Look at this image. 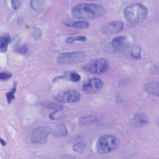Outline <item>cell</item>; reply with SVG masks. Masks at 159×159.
<instances>
[{"instance_id":"1","label":"cell","mask_w":159,"mask_h":159,"mask_svg":"<svg viewBox=\"0 0 159 159\" xmlns=\"http://www.w3.org/2000/svg\"><path fill=\"white\" fill-rule=\"evenodd\" d=\"M71 14L79 19H96L105 14V9L100 4L95 3H80L71 8Z\"/></svg>"},{"instance_id":"2","label":"cell","mask_w":159,"mask_h":159,"mask_svg":"<svg viewBox=\"0 0 159 159\" xmlns=\"http://www.w3.org/2000/svg\"><path fill=\"white\" fill-rule=\"evenodd\" d=\"M148 14L147 7L141 3H134L127 6L124 11L125 20L130 23H137L145 20Z\"/></svg>"},{"instance_id":"3","label":"cell","mask_w":159,"mask_h":159,"mask_svg":"<svg viewBox=\"0 0 159 159\" xmlns=\"http://www.w3.org/2000/svg\"><path fill=\"white\" fill-rule=\"evenodd\" d=\"M119 140L112 135H104L98 138L96 143V150L99 154L108 153L119 146Z\"/></svg>"},{"instance_id":"4","label":"cell","mask_w":159,"mask_h":159,"mask_svg":"<svg viewBox=\"0 0 159 159\" xmlns=\"http://www.w3.org/2000/svg\"><path fill=\"white\" fill-rule=\"evenodd\" d=\"M85 57L86 53L84 52H65L58 55L56 61L60 65H72L83 61Z\"/></svg>"},{"instance_id":"5","label":"cell","mask_w":159,"mask_h":159,"mask_svg":"<svg viewBox=\"0 0 159 159\" xmlns=\"http://www.w3.org/2000/svg\"><path fill=\"white\" fill-rule=\"evenodd\" d=\"M82 69L88 73L93 74H102L108 69V63L106 59L101 58L91 60L85 63Z\"/></svg>"},{"instance_id":"6","label":"cell","mask_w":159,"mask_h":159,"mask_svg":"<svg viewBox=\"0 0 159 159\" xmlns=\"http://www.w3.org/2000/svg\"><path fill=\"white\" fill-rule=\"evenodd\" d=\"M129 45V40L127 37L117 36L107 43L105 50L108 53H114L123 51Z\"/></svg>"},{"instance_id":"7","label":"cell","mask_w":159,"mask_h":159,"mask_svg":"<svg viewBox=\"0 0 159 159\" xmlns=\"http://www.w3.org/2000/svg\"><path fill=\"white\" fill-rule=\"evenodd\" d=\"M53 98L60 102L74 103L80 100L81 94L76 90L66 89L56 93L53 95Z\"/></svg>"},{"instance_id":"8","label":"cell","mask_w":159,"mask_h":159,"mask_svg":"<svg viewBox=\"0 0 159 159\" xmlns=\"http://www.w3.org/2000/svg\"><path fill=\"white\" fill-rule=\"evenodd\" d=\"M52 130V129L48 126L39 127L35 129L30 135L32 143L35 144H42L45 143Z\"/></svg>"},{"instance_id":"9","label":"cell","mask_w":159,"mask_h":159,"mask_svg":"<svg viewBox=\"0 0 159 159\" xmlns=\"http://www.w3.org/2000/svg\"><path fill=\"white\" fill-rule=\"evenodd\" d=\"M103 86V83L101 79L92 78L85 81L81 86L82 91L89 94L96 93L100 91Z\"/></svg>"},{"instance_id":"10","label":"cell","mask_w":159,"mask_h":159,"mask_svg":"<svg viewBox=\"0 0 159 159\" xmlns=\"http://www.w3.org/2000/svg\"><path fill=\"white\" fill-rule=\"evenodd\" d=\"M124 23L122 21L116 20L106 24L103 27V32L106 34L111 35L121 32L124 29Z\"/></svg>"},{"instance_id":"11","label":"cell","mask_w":159,"mask_h":159,"mask_svg":"<svg viewBox=\"0 0 159 159\" xmlns=\"http://www.w3.org/2000/svg\"><path fill=\"white\" fill-rule=\"evenodd\" d=\"M148 123V118L144 113L135 114L132 119V124L136 127H141Z\"/></svg>"},{"instance_id":"12","label":"cell","mask_w":159,"mask_h":159,"mask_svg":"<svg viewBox=\"0 0 159 159\" xmlns=\"http://www.w3.org/2000/svg\"><path fill=\"white\" fill-rule=\"evenodd\" d=\"M145 91L150 94L158 96V82H149L144 86Z\"/></svg>"},{"instance_id":"13","label":"cell","mask_w":159,"mask_h":159,"mask_svg":"<svg viewBox=\"0 0 159 159\" xmlns=\"http://www.w3.org/2000/svg\"><path fill=\"white\" fill-rule=\"evenodd\" d=\"M65 25L68 27H71L77 29H86L89 27L90 24L89 22L86 20H77L65 22Z\"/></svg>"},{"instance_id":"14","label":"cell","mask_w":159,"mask_h":159,"mask_svg":"<svg viewBox=\"0 0 159 159\" xmlns=\"http://www.w3.org/2000/svg\"><path fill=\"white\" fill-rule=\"evenodd\" d=\"M65 78L73 82H78L81 80V76L75 71L66 72L63 76L60 77V78Z\"/></svg>"},{"instance_id":"15","label":"cell","mask_w":159,"mask_h":159,"mask_svg":"<svg viewBox=\"0 0 159 159\" xmlns=\"http://www.w3.org/2000/svg\"><path fill=\"white\" fill-rule=\"evenodd\" d=\"M11 39L8 35H2L0 39V50L2 53L7 50L8 44L11 42Z\"/></svg>"},{"instance_id":"16","label":"cell","mask_w":159,"mask_h":159,"mask_svg":"<svg viewBox=\"0 0 159 159\" xmlns=\"http://www.w3.org/2000/svg\"><path fill=\"white\" fill-rule=\"evenodd\" d=\"M99 120V119L94 116H86L81 117L79 122L81 125H89L93 123H95Z\"/></svg>"},{"instance_id":"17","label":"cell","mask_w":159,"mask_h":159,"mask_svg":"<svg viewBox=\"0 0 159 159\" xmlns=\"http://www.w3.org/2000/svg\"><path fill=\"white\" fill-rule=\"evenodd\" d=\"M30 3L32 9L35 12H39L43 10L45 2L44 1H31Z\"/></svg>"},{"instance_id":"18","label":"cell","mask_w":159,"mask_h":159,"mask_svg":"<svg viewBox=\"0 0 159 159\" xmlns=\"http://www.w3.org/2000/svg\"><path fill=\"white\" fill-rule=\"evenodd\" d=\"M129 54L132 58L140 59L141 57V49L139 46L134 45L130 48Z\"/></svg>"},{"instance_id":"19","label":"cell","mask_w":159,"mask_h":159,"mask_svg":"<svg viewBox=\"0 0 159 159\" xmlns=\"http://www.w3.org/2000/svg\"><path fill=\"white\" fill-rule=\"evenodd\" d=\"M54 135L57 137H63L67 134V130L65 126L60 125L56 127V129L53 131Z\"/></svg>"},{"instance_id":"20","label":"cell","mask_w":159,"mask_h":159,"mask_svg":"<svg viewBox=\"0 0 159 159\" xmlns=\"http://www.w3.org/2000/svg\"><path fill=\"white\" fill-rule=\"evenodd\" d=\"M86 40V37L84 36H73L66 39V42L68 43H72L75 42H84Z\"/></svg>"},{"instance_id":"21","label":"cell","mask_w":159,"mask_h":159,"mask_svg":"<svg viewBox=\"0 0 159 159\" xmlns=\"http://www.w3.org/2000/svg\"><path fill=\"white\" fill-rule=\"evenodd\" d=\"M16 91V86L14 85L12 89L6 93V98L8 103H11L15 98V93Z\"/></svg>"},{"instance_id":"22","label":"cell","mask_w":159,"mask_h":159,"mask_svg":"<svg viewBox=\"0 0 159 159\" xmlns=\"http://www.w3.org/2000/svg\"><path fill=\"white\" fill-rule=\"evenodd\" d=\"M12 77V73L7 71L1 72L0 73V80L1 81H7Z\"/></svg>"},{"instance_id":"23","label":"cell","mask_w":159,"mask_h":159,"mask_svg":"<svg viewBox=\"0 0 159 159\" xmlns=\"http://www.w3.org/2000/svg\"><path fill=\"white\" fill-rule=\"evenodd\" d=\"M84 145L82 143H76L75 144L73 148V150L78 152V153H82L84 150Z\"/></svg>"},{"instance_id":"24","label":"cell","mask_w":159,"mask_h":159,"mask_svg":"<svg viewBox=\"0 0 159 159\" xmlns=\"http://www.w3.org/2000/svg\"><path fill=\"white\" fill-rule=\"evenodd\" d=\"M28 51V47L26 44H23L17 48H16V52L20 54H25Z\"/></svg>"},{"instance_id":"25","label":"cell","mask_w":159,"mask_h":159,"mask_svg":"<svg viewBox=\"0 0 159 159\" xmlns=\"http://www.w3.org/2000/svg\"><path fill=\"white\" fill-rule=\"evenodd\" d=\"M46 107H48V108H50V109H55L57 111H58V110H60L61 108H62V106L61 105H58V104H54V103H52V102H50V103H48L47 104L45 105Z\"/></svg>"},{"instance_id":"26","label":"cell","mask_w":159,"mask_h":159,"mask_svg":"<svg viewBox=\"0 0 159 159\" xmlns=\"http://www.w3.org/2000/svg\"><path fill=\"white\" fill-rule=\"evenodd\" d=\"M150 70L152 73L154 75H158V63H154L151 65Z\"/></svg>"},{"instance_id":"27","label":"cell","mask_w":159,"mask_h":159,"mask_svg":"<svg viewBox=\"0 0 159 159\" xmlns=\"http://www.w3.org/2000/svg\"><path fill=\"white\" fill-rule=\"evenodd\" d=\"M22 1H12V6L14 9H17L21 5Z\"/></svg>"},{"instance_id":"28","label":"cell","mask_w":159,"mask_h":159,"mask_svg":"<svg viewBox=\"0 0 159 159\" xmlns=\"http://www.w3.org/2000/svg\"><path fill=\"white\" fill-rule=\"evenodd\" d=\"M1 144H2V146H4V145H6V142H4V141H3L2 139H1Z\"/></svg>"}]
</instances>
